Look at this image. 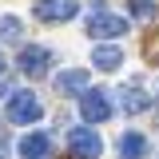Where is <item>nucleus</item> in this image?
Listing matches in <instances>:
<instances>
[{"label":"nucleus","mask_w":159,"mask_h":159,"mask_svg":"<svg viewBox=\"0 0 159 159\" xmlns=\"http://www.w3.org/2000/svg\"><path fill=\"white\" fill-rule=\"evenodd\" d=\"M68 151H72V159H99L103 139L96 135V127H72L68 131Z\"/></svg>","instance_id":"obj_1"},{"label":"nucleus","mask_w":159,"mask_h":159,"mask_svg":"<svg viewBox=\"0 0 159 159\" xmlns=\"http://www.w3.org/2000/svg\"><path fill=\"white\" fill-rule=\"evenodd\" d=\"M44 116V103L36 92H12L8 96V119L12 123H36Z\"/></svg>","instance_id":"obj_2"},{"label":"nucleus","mask_w":159,"mask_h":159,"mask_svg":"<svg viewBox=\"0 0 159 159\" xmlns=\"http://www.w3.org/2000/svg\"><path fill=\"white\" fill-rule=\"evenodd\" d=\"M111 99H107V92H88L84 88V96H80V116H84V123H107L111 119Z\"/></svg>","instance_id":"obj_3"},{"label":"nucleus","mask_w":159,"mask_h":159,"mask_svg":"<svg viewBox=\"0 0 159 159\" xmlns=\"http://www.w3.org/2000/svg\"><path fill=\"white\" fill-rule=\"evenodd\" d=\"M80 12V0H40L36 4V16L48 20V24H64Z\"/></svg>","instance_id":"obj_4"},{"label":"nucleus","mask_w":159,"mask_h":159,"mask_svg":"<svg viewBox=\"0 0 159 159\" xmlns=\"http://www.w3.org/2000/svg\"><path fill=\"white\" fill-rule=\"evenodd\" d=\"M48 68H52V52H48V48H36V44H32V48L20 52V72H24V76H44Z\"/></svg>","instance_id":"obj_5"},{"label":"nucleus","mask_w":159,"mask_h":159,"mask_svg":"<svg viewBox=\"0 0 159 159\" xmlns=\"http://www.w3.org/2000/svg\"><path fill=\"white\" fill-rule=\"evenodd\" d=\"M88 32H92V36H123V32H127V20L123 16H111V12H96V16L88 20Z\"/></svg>","instance_id":"obj_6"},{"label":"nucleus","mask_w":159,"mask_h":159,"mask_svg":"<svg viewBox=\"0 0 159 159\" xmlns=\"http://www.w3.org/2000/svg\"><path fill=\"white\" fill-rule=\"evenodd\" d=\"M92 64H96L99 72H116L119 64H123V52H119L116 44H99L96 52H92Z\"/></svg>","instance_id":"obj_7"},{"label":"nucleus","mask_w":159,"mask_h":159,"mask_svg":"<svg viewBox=\"0 0 159 159\" xmlns=\"http://www.w3.org/2000/svg\"><path fill=\"white\" fill-rule=\"evenodd\" d=\"M48 147H52V139L44 135V131L20 139V155H24V159H44V155H48Z\"/></svg>","instance_id":"obj_8"},{"label":"nucleus","mask_w":159,"mask_h":159,"mask_svg":"<svg viewBox=\"0 0 159 159\" xmlns=\"http://www.w3.org/2000/svg\"><path fill=\"white\" fill-rule=\"evenodd\" d=\"M147 147H151V143H147V135L127 131V135H123V143H119V155H123V159H143V155H147Z\"/></svg>","instance_id":"obj_9"},{"label":"nucleus","mask_w":159,"mask_h":159,"mask_svg":"<svg viewBox=\"0 0 159 159\" xmlns=\"http://www.w3.org/2000/svg\"><path fill=\"white\" fill-rule=\"evenodd\" d=\"M119 99H123V107H127V111H147V107H151V96H147L143 88H123Z\"/></svg>","instance_id":"obj_10"},{"label":"nucleus","mask_w":159,"mask_h":159,"mask_svg":"<svg viewBox=\"0 0 159 159\" xmlns=\"http://www.w3.org/2000/svg\"><path fill=\"white\" fill-rule=\"evenodd\" d=\"M56 88H60V92H84V88H88V72H80V68L60 72V76H56Z\"/></svg>","instance_id":"obj_11"},{"label":"nucleus","mask_w":159,"mask_h":159,"mask_svg":"<svg viewBox=\"0 0 159 159\" xmlns=\"http://www.w3.org/2000/svg\"><path fill=\"white\" fill-rule=\"evenodd\" d=\"M20 32H24V24L16 16H0V40H20Z\"/></svg>","instance_id":"obj_12"},{"label":"nucleus","mask_w":159,"mask_h":159,"mask_svg":"<svg viewBox=\"0 0 159 159\" xmlns=\"http://www.w3.org/2000/svg\"><path fill=\"white\" fill-rule=\"evenodd\" d=\"M131 16L135 20H155V0H131Z\"/></svg>","instance_id":"obj_13"},{"label":"nucleus","mask_w":159,"mask_h":159,"mask_svg":"<svg viewBox=\"0 0 159 159\" xmlns=\"http://www.w3.org/2000/svg\"><path fill=\"white\" fill-rule=\"evenodd\" d=\"M0 72H4V56H0Z\"/></svg>","instance_id":"obj_14"}]
</instances>
